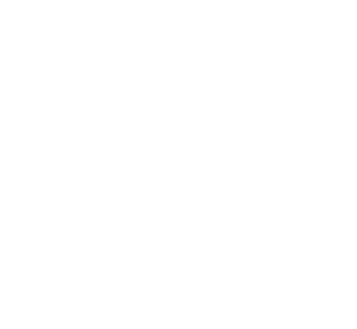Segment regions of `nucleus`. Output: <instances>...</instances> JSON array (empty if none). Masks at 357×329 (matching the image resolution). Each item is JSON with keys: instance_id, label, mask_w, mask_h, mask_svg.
Segmentation results:
<instances>
[]
</instances>
